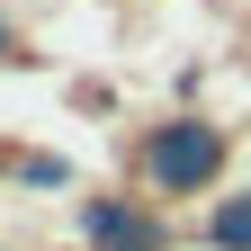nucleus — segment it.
Wrapping results in <instances>:
<instances>
[{"label": "nucleus", "instance_id": "nucleus-2", "mask_svg": "<svg viewBox=\"0 0 251 251\" xmlns=\"http://www.w3.org/2000/svg\"><path fill=\"white\" fill-rule=\"evenodd\" d=\"M81 233H90V251H162V242H171L162 215L135 206V198H90V206H81Z\"/></svg>", "mask_w": 251, "mask_h": 251}, {"label": "nucleus", "instance_id": "nucleus-4", "mask_svg": "<svg viewBox=\"0 0 251 251\" xmlns=\"http://www.w3.org/2000/svg\"><path fill=\"white\" fill-rule=\"evenodd\" d=\"M18 179H27V188H63L72 171H63V162H45V152H27V162H18Z\"/></svg>", "mask_w": 251, "mask_h": 251}, {"label": "nucleus", "instance_id": "nucleus-1", "mask_svg": "<svg viewBox=\"0 0 251 251\" xmlns=\"http://www.w3.org/2000/svg\"><path fill=\"white\" fill-rule=\"evenodd\" d=\"M135 171L152 198H198V188L225 171V126H206V117H171V126H152L144 152H135Z\"/></svg>", "mask_w": 251, "mask_h": 251}, {"label": "nucleus", "instance_id": "nucleus-3", "mask_svg": "<svg viewBox=\"0 0 251 251\" xmlns=\"http://www.w3.org/2000/svg\"><path fill=\"white\" fill-rule=\"evenodd\" d=\"M198 233H206V251H251V188H233V198H215Z\"/></svg>", "mask_w": 251, "mask_h": 251}, {"label": "nucleus", "instance_id": "nucleus-5", "mask_svg": "<svg viewBox=\"0 0 251 251\" xmlns=\"http://www.w3.org/2000/svg\"><path fill=\"white\" fill-rule=\"evenodd\" d=\"M0 63H9V27H0Z\"/></svg>", "mask_w": 251, "mask_h": 251}]
</instances>
